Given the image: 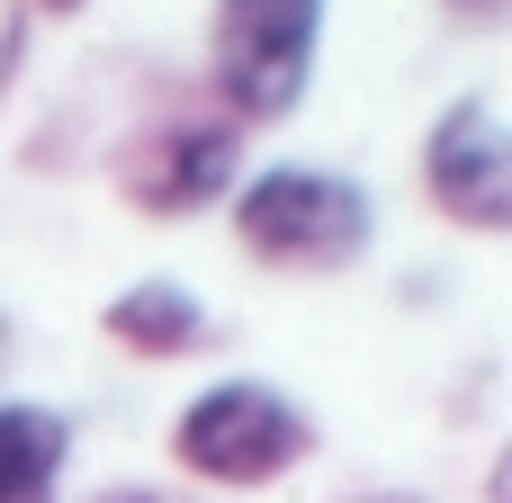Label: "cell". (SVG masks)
<instances>
[{
	"label": "cell",
	"mask_w": 512,
	"mask_h": 503,
	"mask_svg": "<svg viewBox=\"0 0 512 503\" xmlns=\"http://www.w3.org/2000/svg\"><path fill=\"white\" fill-rule=\"evenodd\" d=\"M90 503H180V495H171V486H99Z\"/></svg>",
	"instance_id": "obj_9"
},
{
	"label": "cell",
	"mask_w": 512,
	"mask_h": 503,
	"mask_svg": "<svg viewBox=\"0 0 512 503\" xmlns=\"http://www.w3.org/2000/svg\"><path fill=\"white\" fill-rule=\"evenodd\" d=\"M243 171H252L243 162V126H225V117H171V126H153V135H135L117 153L126 207L135 216H162V225L225 207Z\"/></svg>",
	"instance_id": "obj_4"
},
{
	"label": "cell",
	"mask_w": 512,
	"mask_h": 503,
	"mask_svg": "<svg viewBox=\"0 0 512 503\" xmlns=\"http://www.w3.org/2000/svg\"><path fill=\"white\" fill-rule=\"evenodd\" d=\"M72 468V423L54 405L0 396V503H63Z\"/></svg>",
	"instance_id": "obj_7"
},
{
	"label": "cell",
	"mask_w": 512,
	"mask_h": 503,
	"mask_svg": "<svg viewBox=\"0 0 512 503\" xmlns=\"http://www.w3.org/2000/svg\"><path fill=\"white\" fill-rule=\"evenodd\" d=\"M0 369H9V315H0Z\"/></svg>",
	"instance_id": "obj_13"
},
{
	"label": "cell",
	"mask_w": 512,
	"mask_h": 503,
	"mask_svg": "<svg viewBox=\"0 0 512 503\" xmlns=\"http://www.w3.org/2000/svg\"><path fill=\"white\" fill-rule=\"evenodd\" d=\"M99 333L117 342V351H135V360H189V351H207L216 342V315H207V297L189 288V279H126L108 306H99Z\"/></svg>",
	"instance_id": "obj_6"
},
{
	"label": "cell",
	"mask_w": 512,
	"mask_h": 503,
	"mask_svg": "<svg viewBox=\"0 0 512 503\" xmlns=\"http://www.w3.org/2000/svg\"><path fill=\"white\" fill-rule=\"evenodd\" d=\"M342 503H423V495H405V486H369V495H342Z\"/></svg>",
	"instance_id": "obj_11"
},
{
	"label": "cell",
	"mask_w": 512,
	"mask_h": 503,
	"mask_svg": "<svg viewBox=\"0 0 512 503\" xmlns=\"http://www.w3.org/2000/svg\"><path fill=\"white\" fill-rule=\"evenodd\" d=\"M171 459L198 486L252 495V486H279L288 468L315 459V414L279 378H216L171 414Z\"/></svg>",
	"instance_id": "obj_3"
},
{
	"label": "cell",
	"mask_w": 512,
	"mask_h": 503,
	"mask_svg": "<svg viewBox=\"0 0 512 503\" xmlns=\"http://www.w3.org/2000/svg\"><path fill=\"white\" fill-rule=\"evenodd\" d=\"M225 225H234V243H243L261 270L324 279V270L369 261V243H378V198H369V180H351V171H333V162H261V171L234 180Z\"/></svg>",
	"instance_id": "obj_1"
},
{
	"label": "cell",
	"mask_w": 512,
	"mask_h": 503,
	"mask_svg": "<svg viewBox=\"0 0 512 503\" xmlns=\"http://www.w3.org/2000/svg\"><path fill=\"white\" fill-rule=\"evenodd\" d=\"M333 0H207V81L225 126H279L324 72Z\"/></svg>",
	"instance_id": "obj_2"
},
{
	"label": "cell",
	"mask_w": 512,
	"mask_h": 503,
	"mask_svg": "<svg viewBox=\"0 0 512 503\" xmlns=\"http://www.w3.org/2000/svg\"><path fill=\"white\" fill-rule=\"evenodd\" d=\"M414 171H423V198H432L459 234H504L512 225V135H504V117H495L486 90L450 99V108L423 126Z\"/></svg>",
	"instance_id": "obj_5"
},
{
	"label": "cell",
	"mask_w": 512,
	"mask_h": 503,
	"mask_svg": "<svg viewBox=\"0 0 512 503\" xmlns=\"http://www.w3.org/2000/svg\"><path fill=\"white\" fill-rule=\"evenodd\" d=\"M18 72H27V18L9 9V18H0V99H9V81H18Z\"/></svg>",
	"instance_id": "obj_8"
},
{
	"label": "cell",
	"mask_w": 512,
	"mask_h": 503,
	"mask_svg": "<svg viewBox=\"0 0 512 503\" xmlns=\"http://www.w3.org/2000/svg\"><path fill=\"white\" fill-rule=\"evenodd\" d=\"M450 9H459L468 27H495V18H504V0H450Z\"/></svg>",
	"instance_id": "obj_10"
},
{
	"label": "cell",
	"mask_w": 512,
	"mask_h": 503,
	"mask_svg": "<svg viewBox=\"0 0 512 503\" xmlns=\"http://www.w3.org/2000/svg\"><path fill=\"white\" fill-rule=\"evenodd\" d=\"M36 9H45V18H81L90 0H36Z\"/></svg>",
	"instance_id": "obj_12"
}]
</instances>
